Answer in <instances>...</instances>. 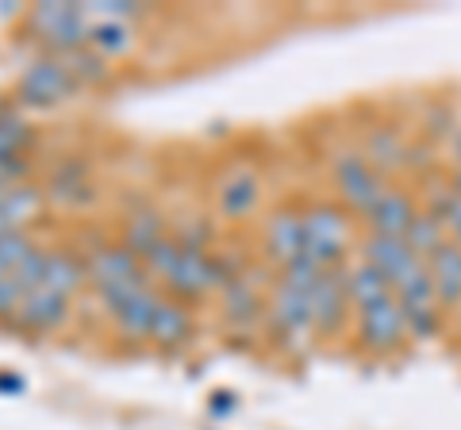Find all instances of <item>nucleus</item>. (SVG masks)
<instances>
[{
    "label": "nucleus",
    "instance_id": "nucleus-1",
    "mask_svg": "<svg viewBox=\"0 0 461 430\" xmlns=\"http://www.w3.org/2000/svg\"><path fill=\"white\" fill-rule=\"evenodd\" d=\"M354 242V227L346 208L335 204H312L304 208V257H312L323 269H342Z\"/></svg>",
    "mask_w": 461,
    "mask_h": 430
},
{
    "label": "nucleus",
    "instance_id": "nucleus-2",
    "mask_svg": "<svg viewBox=\"0 0 461 430\" xmlns=\"http://www.w3.org/2000/svg\"><path fill=\"white\" fill-rule=\"evenodd\" d=\"M396 304L403 311V323H408V338H435L442 327V304L435 296V284H430L427 262H411L403 273L393 281Z\"/></svg>",
    "mask_w": 461,
    "mask_h": 430
},
{
    "label": "nucleus",
    "instance_id": "nucleus-3",
    "mask_svg": "<svg viewBox=\"0 0 461 430\" xmlns=\"http://www.w3.org/2000/svg\"><path fill=\"white\" fill-rule=\"evenodd\" d=\"M89 12L85 4H35L27 12V31H35L39 42H47L58 54H74L89 47Z\"/></svg>",
    "mask_w": 461,
    "mask_h": 430
},
{
    "label": "nucleus",
    "instance_id": "nucleus-4",
    "mask_svg": "<svg viewBox=\"0 0 461 430\" xmlns=\"http://www.w3.org/2000/svg\"><path fill=\"white\" fill-rule=\"evenodd\" d=\"M354 315H357V342H362L369 354H393L403 346V338H408V323H403V311L396 304L393 289L366 300V304H357Z\"/></svg>",
    "mask_w": 461,
    "mask_h": 430
},
{
    "label": "nucleus",
    "instance_id": "nucleus-5",
    "mask_svg": "<svg viewBox=\"0 0 461 430\" xmlns=\"http://www.w3.org/2000/svg\"><path fill=\"white\" fill-rule=\"evenodd\" d=\"M335 184L346 211H357V215H369V208L388 193L384 174L362 150H346L335 157Z\"/></svg>",
    "mask_w": 461,
    "mask_h": 430
},
{
    "label": "nucleus",
    "instance_id": "nucleus-6",
    "mask_svg": "<svg viewBox=\"0 0 461 430\" xmlns=\"http://www.w3.org/2000/svg\"><path fill=\"white\" fill-rule=\"evenodd\" d=\"M266 327L273 331V338L285 342V346L308 342L315 335L308 292H300V289H293V284H285V281H273L269 300H266Z\"/></svg>",
    "mask_w": 461,
    "mask_h": 430
},
{
    "label": "nucleus",
    "instance_id": "nucleus-7",
    "mask_svg": "<svg viewBox=\"0 0 461 430\" xmlns=\"http://www.w3.org/2000/svg\"><path fill=\"white\" fill-rule=\"evenodd\" d=\"M308 304H312V323H315V335H339L346 319H350V289H346V273L342 269H323L320 281L312 284L308 292Z\"/></svg>",
    "mask_w": 461,
    "mask_h": 430
},
{
    "label": "nucleus",
    "instance_id": "nucleus-8",
    "mask_svg": "<svg viewBox=\"0 0 461 430\" xmlns=\"http://www.w3.org/2000/svg\"><path fill=\"white\" fill-rule=\"evenodd\" d=\"M266 257L277 273L304 257V208H277L266 219Z\"/></svg>",
    "mask_w": 461,
    "mask_h": 430
},
{
    "label": "nucleus",
    "instance_id": "nucleus-9",
    "mask_svg": "<svg viewBox=\"0 0 461 430\" xmlns=\"http://www.w3.org/2000/svg\"><path fill=\"white\" fill-rule=\"evenodd\" d=\"M66 319H69V300L39 284V289H32L20 300V308L8 319V327H16V331H23V335H50Z\"/></svg>",
    "mask_w": 461,
    "mask_h": 430
},
{
    "label": "nucleus",
    "instance_id": "nucleus-10",
    "mask_svg": "<svg viewBox=\"0 0 461 430\" xmlns=\"http://www.w3.org/2000/svg\"><path fill=\"white\" fill-rule=\"evenodd\" d=\"M74 85H77V77L69 74V66L62 58H42L35 66H27V74L20 77V100L23 104L47 108L74 93Z\"/></svg>",
    "mask_w": 461,
    "mask_h": 430
},
{
    "label": "nucleus",
    "instance_id": "nucleus-11",
    "mask_svg": "<svg viewBox=\"0 0 461 430\" xmlns=\"http://www.w3.org/2000/svg\"><path fill=\"white\" fill-rule=\"evenodd\" d=\"M415 215H420V208H415V200L403 193V189H393L388 184V193L377 200V204L369 208L366 223H369V235H384V238H408Z\"/></svg>",
    "mask_w": 461,
    "mask_h": 430
},
{
    "label": "nucleus",
    "instance_id": "nucleus-12",
    "mask_svg": "<svg viewBox=\"0 0 461 430\" xmlns=\"http://www.w3.org/2000/svg\"><path fill=\"white\" fill-rule=\"evenodd\" d=\"M262 204V177L254 169H230L215 189V208L223 219H247Z\"/></svg>",
    "mask_w": 461,
    "mask_h": 430
},
{
    "label": "nucleus",
    "instance_id": "nucleus-13",
    "mask_svg": "<svg viewBox=\"0 0 461 430\" xmlns=\"http://www.w3.org/2000/svg\"><path fill=\"white\" fill-rule=\"evenodd\" d=\"M158 300H162V292L154 289V281H147L139 292H131L120 308L108 311V315H112V323L120 327L123 338H131V342H150V323H154Z\"/></svg>",
    "mask_w": 461,
    "mask_h": 430
},
{
    "label": "nucleus",
    "instance_id": "nucleus-14",
    "mask_svg": "<svg viewBox=\"0 0 461 430\" xmlns=\"http://www.w3.org/2000/svg\"><path fill=\"white\" fill-rule=\"evenodd\" d=\"M427 262V273H430V284H435V296L438 304L450 311V308H461V246L454 238H446L442 246L423 257Z\"/></svg>",
    "mask_w": 461,
    "mask_h": 430
},
{
    "label": "nucleus",
    "instance_id": "nucleus-15",
    "mask_svg": "<svg viewBox=\"0 0 461 430\" xmlns=\"http://www.w3.org/2000/svg\"><path fill=\"white\" fill-rule=\"evenodd\" d=\"M357 257H362V262H369L388 284H393L411 262H420V254L408 246V238H384V235H366Z\"/></svg>",
    "mask_w": 461,
    "mask_h": 430
},
{
    "label": "nucleus",
    "instance_id": "nucleus-16",
    "mask_svg": "<svg viewBox=\"0 0 461 430\" xmlns=\"http://www.w3.org/2000/svg\"><path fill=\"white\" fill-rule=\"evenodd\" d=\"M89 284V265L85 257L69 254V250H47V273H42V289H50L58 296H74Z\"/></svg>",
    "mask_w": 461,
    "mask_h": 430
},
{
    "label": "nucleus",
    "instance_id": "nucleus-17",
    "mask_svg": "<svg viewBox=\"0 0 461 430\" xmlns=\"http://www.w3.org/2000/svg\"><path fill=\"white\" fill-rule=\"evenodd\" d=\"M89 50H96V58H120L139 42L135 23L131 20H104V16H89Z\"/></svg>",
    "mask_w": 461,
    "mask_h": 430
},
{
    "label": "nucleus",
    "instance_id": "nucleus-18",
    "mask_svg": "<svg viewBox=\"0 0 461 430\" xmlns=\"http://www.w3.org/2000/svg\"><path fill=\"white\" fill-rule=\"evenodd\" d=\"M189 335H193L189 308H185L181 300L162 296L158 300V311H154V323H150V342H158V346H181Z\"/></svg>",
    "mask_w": 461,
    "mask_h": 430
},
{
    "label": "nucleus",
    "instance_id": "nucleus-19",
    "mask_svg": "<svg viewBox=\"0 0 461 430\" xmlns=\"http://www.w3.org/2000/svg\"><path fill=\"white\" fill-rule=\"evenodd\" d=\"M162 238H169V235H166V219H162L158 211H147V208H142V211H131V215L123 219L120 246L131 250L139 262H142V257H147Z\"/></svg>",
    "mask_w": 461,
    "mask_h": 430
},
{
    "label": "nucleus",
    "instance_id": "nucleus-20",
    "mask_svg": "<svg viewBox=\"0 0 461 430\" xmlns=\"http://www.w3.org/2000/svg\"><path fill=\"white\" fill-rule=\"evenodd\" d=\"M223 308H227L230 323H254V319H262L266 315L262 296H258V289L242 273H235L223 284Z\"/></svg>",
    "mask_w": 461,
    "mask_h": 430
},
{
    "label": "nucleus",
    "instance_id": "nucleus-21",
    "mask_svg": "<svg viewBox=\"0 0 461 430\" xmlns=\"http://www.w3.org/2000/svg\"><path fill=\"white\" fill-rule=\"evenodd\" d=\"M366 157L373 166L381 169H400V166H408V147H403V139L396 135V131H373L369 135V147H366Z\"/></svg>",
    "mask_w": 461,
    "mask_h": 430
},
{
    "label": "nucleus",
    "instance_id": "nucleus-22",
    "mask_svg": "<svg viewBox=\"0 0 461 430\" xmlns=\"http://www.w3.org/2000/svg\"><path fill=\"white\" fill-rule=\"evenodd\" d=\"M212 411H215V415H227V411H235V396H227V392H215V396H212Z\"/></svg>",
    "mask_w": 461,
    "mask_h": 430
}]
</instances>
